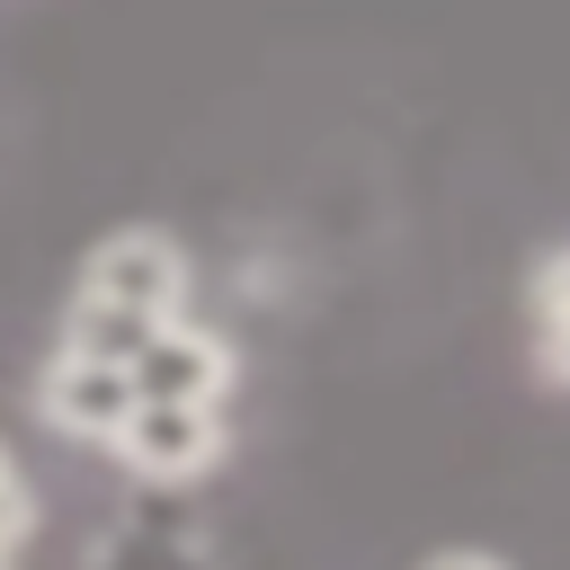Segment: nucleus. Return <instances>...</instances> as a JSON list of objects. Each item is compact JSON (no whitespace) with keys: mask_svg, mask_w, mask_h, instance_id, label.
Segmentation results:
<instances>
[{"mask_svg":"<svg viewBox=\"0 0 570 570\" xmlns=\"http://www.w3.org/2000/svg\"><path fill=\"white\" fill-rule=\"evenodd\" d=\"M71 294H107V303H134L151 321H178L187 312V249L160 223H125V232H107L80 258V285Z\"/></svg>","mask_w":570,"mask_h":570,"instance_id":"1","label":"nucleus"},{"mask_svg":"<svg viewBox=\"0 0 570 570\" xmlns=\"http://www.w3.org/2000/svg\"><path fill=\"white\" fill-rule=\"evenodd\" d=\"M134 401H142L134 365L89 356V347H71V338H62V347L45 356V374H36L45 428H62V436H80V445H116V428L134 419Z\"/></svg>","mask_w":570,"mask_h":570,"instance_id":"2","label":"nucleus"},{"mask_svg":"<svg viewBox=\"0 0 570 570\" xmlns=\"http://www.w3.org/2000/svg\"><path fill=\"white\" fill-rule=\"evenodd\" d=\"M223 410L214 401H134V419L116 428V463L142 481H196L223 463Z\"/></svg>","mask_w":570,"mask_h":570,"instance_id":"3","label":"nucleus"},{"mask_svg":"<svg viewBox=\"0 0 570 570\" xmlns=\"http://www.w3.org/2000/svg\"><path fill=\"white\" fill-rule=\"evenodd\" d=\"M232 347L214 338V330H196L187 312L178 321H160L151 330V347L134 356V383H142V401H214L223 410V392H232Z\"/></svg>","mask_w":570,"mask_h":570,"instance_id":"4","label":"nucleus"},{"mask_svg":"<svg viewBox=\"0 0 570 570\" xmlns=\"http://www.w3.org/2000/svg\"><path fill=\"white\" fill-rule=\"evenodd\" d=\"M151 312H134V303H107V294H71V312H62V338L71 347H89V356H116V365H134L142 347H151Z\"/></svg>","mask_w":570,"mask_h":570,"instance_id":"5","label":"nucleus"},{"mask_svg":"<svg viewBox=\"0 0 570 570\" xmlns=\"http://www.w3.org/2000/svg\"><path fill=\"white\" fill-rule=\"evenodd\" d=\"M534 338H543L534 365H543L552 383H570V240L534 258Z\"/></svg>","mask_w":570,"mask_h":570,"instance_id":"6","label":"nucleus"},{"mask_svg":"<svg viewBox=\"0 0 570 570\" xmlns=\"http://www.w3.org/2000/svg\"><path fill=\"white\" fill-rule=\"evenodd\" d=\"M27 534H36V499H27V472H18V454L0 445V561H9Z\"/></svg>","mask_w":570,"mask_h":570,"instance_id":"7","label":"nucleus"},{"mask_svg":"<svg viewBox=\"0 0 570 570\" xmlns=\"http://www.w3.org/2000/svg\"><path fill=\"white\" fill-rule=\"evenodd\" d=\"M419 570H508V561H499V552H428Z\"/></svg>","mask_w":570,"mask_h":570,"instance_id":"8","label":"nucleus"}]
</instances>
